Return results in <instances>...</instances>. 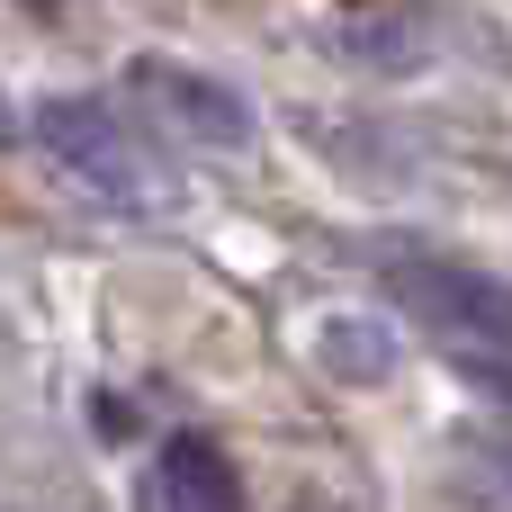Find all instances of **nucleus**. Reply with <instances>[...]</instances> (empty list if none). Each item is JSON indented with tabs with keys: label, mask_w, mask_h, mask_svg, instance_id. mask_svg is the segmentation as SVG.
<instances>
[{
	"label": "nucleus",
	"mask_w": 512,
	"mask_h": 512,
	"mask_svg": "<svg viewBox=\"0 0 512 512\" xmlns=\"http://www.w3.org/2000/svg\"><path fill=\"white\" fill-rule=\"evenodd\" d=\"M9 135H18V126H9V108H0V144H9Z\"/></svg>",
	"instance_id": "nucleus-5"
},
{
	"label": "nucleus",
	"mask_w": 512,
	"mask_h": 512,
	"mask_svg": "<svg viewBox=\"0 0 512 512\" xmlns=\"http://www.w3.org/2000/svg\"><path fill=\"white\" fill-rule=\"evenodd\" d=\"M378 279H387V297H396L414 324L450 333L459 351L512 360V279H486V270L441 261V252H396V261H378Z\"/></svg>",
	"instance_id": "nucleus-1"
},
{
	"label": "nucleus",
	"mask_w": 512,
	"mask_h": 512,
	"mask_svg": "<svg viewBox=\"0 0 512 512\" xmlns=\"http://www.w3.org/2000/svg\"><path fill=\"white\" fill-rule=\"evenodd\" d=\"M504 477H512V459H504Z\"/></svg>",
	"instance_id": "nucleus-6"
},
{
	"label": "nucleus",
	"mask_w": 512,
	"mask_h": 512,
	"mask_svg": "<svg viewBox=\"0 0 512 512\" xmlns=\"http://www.w3.org/2000/svg\"><path fill=\"white\" fill-rule=\"evenodd\" d=\"M36 135H45V153H54L63 171H81V189H99L108 207H153V198H162L153 153L126 135V117H117L108 99H45Z\"/></svg>",
	"instance_id": "nucleus-2"
},
{
	"label": "nucleus",
	"mask_w": 512,
	"mask_h": 512,
	"mask_svg": "<svg viewBox=\"0 0 512 512\" xmlns=\"http://www.w3.org/2000/svg\"><path fill=\"white\" fill-rule=\"evenodd\" d=\"M180 135H198V144H243L252 135V108L225 90V81H207V72H180V63H162V54H144L135 72H126Z\"/></svg>",
	"instance_id": "nucleus-3"
},
{
	"label": "nucleus",
	"mask_w": 512,
	"mask_h": 512,
	"mask_svg": "<svg viewBox=\"0 0 512 512\" xmlns=\"http://www.w3.org/2000/svg\"><path fill=\"white\" fill-rule=\"evenodd\" d=\"M144 504L153 512H243V477H234V459H225L216 441L180 432V441H162Z\"/></svg>",
	"instance_id": "nucleus-4"
},
{
	"label": "nucleus",
	"mask_w": 512,
	"mask_h": 512,
	"mask_svg": "<svg viewBox=\"0 0 512 512\" xmlns=\"http://www.w3.org/2000/svg\"><path fill=\"white\" fill-rule=\"evenodd\" d=\"M45 9H54V0H45Z\"/></svg>",
	"instance_id": "nucleus-7"
}]
</instances>
